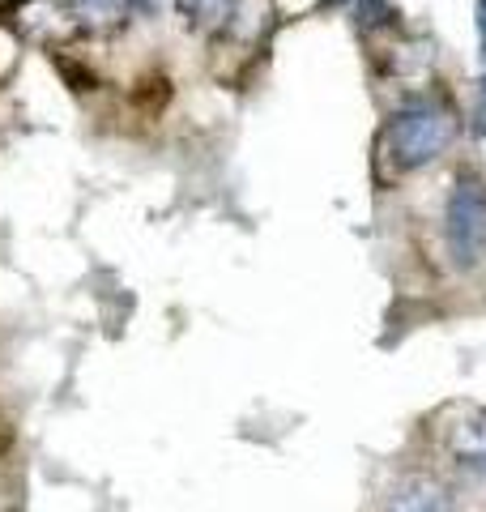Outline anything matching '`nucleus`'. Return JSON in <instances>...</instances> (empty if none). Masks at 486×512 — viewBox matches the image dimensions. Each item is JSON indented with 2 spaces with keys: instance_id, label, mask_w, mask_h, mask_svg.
I'll return each mask as SVG.
<instances>
[{
  "instance_id": "nucleus-1",
  "label": "nucleus",
  "mask_w": 486,
  "mask_h": 512,
  "mask_svg": "<svg viewBox=\"0 0 486 512\" xmlns=\"http://www.w3.org/2000/svg\"><path fill=\"white\" fill-rule=\"evenodd\" d=\"M452 141H457V120L431 103L401 107L388 124V158H393L397 171L431 167L440 154H448Z\"/></svg>"
},
{
  "instance_id": "nucleus-2",
  "label": "nucleus",
  "mask_w": 486,
  "mask_h": 512,
  "mask_svg": "<svg viewBox=\"0 0 486 512\" xmlns=\"http://www.w3.org/2000/svg\"><path fill=\"white\" fill-rule=\"evenodd\" d=\"M444 244L457 269H474L486 261V184L461 180L444 210Z\"/></svg>"
},
{
  "instance_id": "nucleus-3",
  "label": "nucleus",
  "mask_w": 486,
  "mask_h": 512,
  "mask_svg": "<svg viewBox=\"0 0 486 512\" xmlns=\"http://www.w3.org/2000/svg\"><path fill=\"white\" fill-rule=\"evenodd\" d=\"M384 512H457V500H452V491L440 483V478L410 474L393 487Z\"/></svg>"
},
{
  "instance_id": "nucleus-4",
  "label": "nucleus",
  "mask_w": 486,
  "mask_h": 512,
  "mask_svg": "<svg viewBox=\"0 0 486 512\" xmlns=\"http://www.w3.org/2000/svg\"><path fill=\"white\" fill-rule=\"evenodd\" d=\"M448 457L469 474H486V410H465L448 427Z\"/></svg>"
},
{
  "instance_id": "nucleus-5",
  "label": "nucleus",
  "mask_w": 486,
  "mask_h": 512,
  "mask_svg": "<svg viewBox=\"0 0 486 512\" xmlns=\"http://www.w3.org/2000/svg\"><path fill=\"white\" fill-rule=\"evenodd\" d=\"M175 5H180L184 18L197 22V26H214L231 13V0H175Z\"/></svg>"
},
{
  "instance_id": "nucleus-6",
  "label": "nucleus",
  "mask_w": 486,
  "mask_h": 512,
  "mask_svg": "<svg viewBox=\"0 0 486 512\" xmlns=\"http://www.w3.org/2000/svg\"><path fill=\"white\" fill-rule=\"evenodd\" d=\"M393 18V9H388V0H359V26H384Z\"/></svg>"
},
{
  "instance_id": "nucleus-7",
  "label": "nucleus",
  "mask_w": 486,
  "mask_h": 512,
  "mask_svg": "<svg viewBox=\"0 0 486 512\" xmlns=\"http://www.w3.org/2000/svg\"><path fill=\"white\" fill-rule=\"evenodd\" d=\"M474 22H478V56L486 60V0H474Z\"/></svg>"
}]
</instances>
